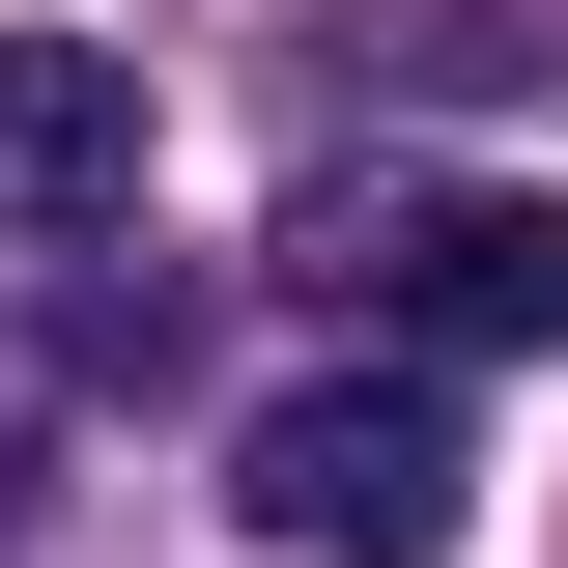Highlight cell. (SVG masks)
<instances>
[{
	"mask_svg": "<svg viewBox=\"0 0 568 568\" xmlns=\"http://www.w3.org/2000/svg\"><path fill=\"white\" fill-rule=\"evenodd\" d=\"M284 284L369 313V342H426V369H540L568 342V200L540 171H313L284 200Z\"/></svg>",
	"mask_w": 568,
	"mask_h": 568,
	"instance_id": "obj_1",
	"label": "cell"
},
{
	"mask_svg": "<svg viewBox=\"0 0 568 568\" xmlns=\"http://www.w3.org/2000/svg\"><path fill=\"white\" fill-rule=\"evenodd\" d=\"M455 484H484V455H455L426 369H313V398L227 426V511H256L284 568H455Z\"/></svg>",
	"mask_w": 568,
	"mask_h": 568,
	"instance_id": "obj_2",
	"label": "cell"
},
{
	"mask_svg": "<svg viewBox=\"0 0 568 568\" xmlns=\"http://www.w3.org/2000/svg\"><path fill=\"white\" fill-rule=\"evenodd\" d=\"M0 227H142V58H85V29H0Z\"/></svg>",
	"mask_w": 568,
	"mask_h": 568,
	"instance_id": "obj_3",
	"label": "cell"
},
{
	"mask_svg": "<svg viewBox=\"0 0 568 568\" xmlns=\"http://www.w3.org/2000/svg\"><path fill=\"white\" fill-rule=\"evenodd\" d=\"M0 511H29V342H0Z\"/></svg>",
	"mask_w": 568,
	"mask_h": 568,
	"instance_id": "obj_4",
	"label": "cell"
}]
</instances>
